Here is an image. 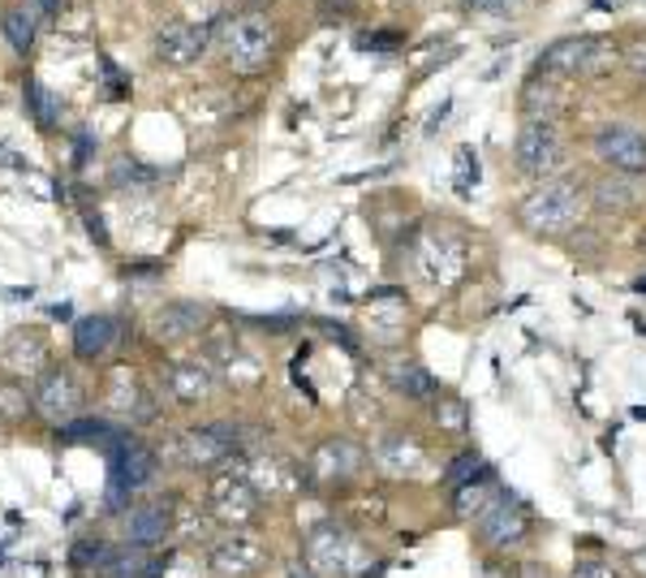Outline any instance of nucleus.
I'll use <instances>...</instances> for the list:
<instances>
[{
  "label": "nucleus",
  "instance_id": "1",
  "mask_svg": "<svg viewBox=\"0 0 646 578\" xmlns=\"http://www.w3.org/2000/svg\"><path fill=\"white\" fill-rule=\"evenodd\" d=\"M216 48H220L225 69H233L242 78L263 74L276 56V22L263 9H242V13L225 18V26L216 35Z\"/></svg>",
  "mask_w": 646,
  "mask_h": 578
},
{
  "label": "nucleus",
  "instance_id": "2",
  "mask_svg": "<svg viewBox=\"0 0 646 578\" xmlns=\"http://www.w3.org/2000/svg\"><path fill=\"white\" fill-rule=\"evenodd\" d=\"M582 211H587V190L573 182V177H547L539 182L526 199H522V225L530 229V233H539V238H560V233H569L578 220H582Z\"/></svg>",
  "mask_w": 646,
  "mask_h": 578
},
{
  "label": "nucleus",
  "instance_id": "3",
  "mask_svg": "<svg viewBox=\"0 0 646 578\" xmlns=\"http://www.w3.org/2000/svg\"><path fill=\"white\" fill-rule=\"evenodd\" d=\"M621 61V48L603 35H565L556 44H547L535 69L539 74H551V78H595V74H607L612 65Z\"/></svg>",
  "mask_w": 646,
  "mask_h": 578
},
{
  "label": "nucleus",
  "instance_id": "4",
  "mask_svg": "<svg viewBox=\"0 0 646 578\" xmlns=\"http://www.w3.org/2000/svg\"><path fill=\"white\" fill-rule=\"evenodd\" d=\"M565 156H569L565 152V139H560V130L551 121H526L517 130V139H513V164L530 182L556 177L565 168Z\"/></svg>",
  "mask_w": 646,
  "mask_h": 578
},
{
  "label": "nucleus",
  "instance_id": "5",
  "mask_svg": "<svg viewBox=\"0 0 646 578\" xmlns=\"http://www.w3.org/2000/svg\"><path fill=\"white\" fill-rule=\"evenodd\" d=\"M306 566L315 570V575H328V578H366V548L362 544H353L346 531L337 523H324L310 531V539H306Z\"/></svg>",
  "mask_w": 646,
  "mask_h": 578
},
{
  "label": "nucleus",
  "instance_id": "6",
  "mask_svg": "<svg viewBox=\"0 0 646 578\" xmlns=\"http://www.w3.org/2000/svg\"><path fill=\"white\" fill-rule=\"evenodd\" d=\"M414 272L431 290H452L466 276V242L448 229H427L414 247Z\"/></svg>",
  "mask_w": 646,
  "mask_h": 578
},
{
  "label": "nucleus",
  "instance_id": "7",
  "mask_svg": "<svg viewBox=\"0 0 646 578\" xmlns=\"http://www.w3.org/2000/svg\"><path fill=\"white\" fill-rule=\"evenodd\" d=\"M259 488L250 483L242 467H233V471L216 475V483H211V492H207V505H211V519L225 526H233V531H242V526L254 523V514H259Z\"/></svg>",
  "mask_w": 646,
  "mask_h": 578
},
{
  "label": "nucleus",
  "instance_id": "8",
  "mask_svg": "<svg viewBox=\"0 0 646 578\" xmlns=\"http://www.w3.org/2000/svg\"><path fill=\"white\" fill-rule=\"evenodd\" d=\"M242 449V432L233 423H202L177 436V462L186 467H220Z\"/></svg>",
  "mask_w": 646,
  "mask_h": 578
},
{
  "label": "nucleus",
  "instance_id": "9",
  "mask_svg": "<svg viewBox=\"0 0 646 578\" xmlns=\"http://www.w3.org/2000/svg\"><path fill=\"white\" fill-rule=\"evenodd\" d=\"M83 402H87V393H83L78 375H74V371H65V368L44 371V375H40V384H35V397H31L35 415L56 423V427L83 419Z\"/></svg>",
  "mask_w": 646,
  "mask_h": 578
},
{
  "label": "nucleus",
  "instance_id": "10",
  "mask_svg": "<svg viewBox=\"0 0 646 578\" xmlns=\"http://www.w3.org/2000/svg\"><path fill=\"white\" fill-rule=\"evenodd\" d=\"M207 44H211L207 22H164L155 31V40H151V53L168 69H190V65L202 61Z\"/></svg>",
  "mask_w": 646,
  "mask_h": 578
},
{
  "label": "nucleus",
  "instance_id": "11",
  "mask_svg": "<svg viewBox=\"0 0 646 578\" xmlns=\"http://www.w3.org/2000/svg\"><path fill=\"white\" fill-rule=\"evenodd\" d=\"M474 526H479V539H483V544L508 548V544H522V539H526L530 519H526V510H522L513 497L496 492V497L474 514Z\"/></svg>",
  "mask_w": 646,
  "mask_h": 578
},
{
  "label": "nucleus",
  "instance_id": "12",
  "mask_svg": "<svg viewBox=\"0 0 646 578\" xmlns=\"http://www.w3.org/2000/svg\"><path fill=\"white\" fill-rule=\"evenodd\" d=\"M595 156L612 168V173H629L643 177L646 173V134L634 126H607L595 134Z\"/></svg>",
  "mask_w": 646,
  "mask_h": 578
},
{
  "label": "nucleus",
  "instance_id": "13",
  "mask_svg": "<svg viewBox=\"0 0 646 578\" xmlns=\"http://www.w3.org/2000/svg\"><path fill=\"white\" fill-rule=\"evenodd\" d=\"M263 561H267V553H263V544L247 535V531H233V535H225V539H216L211 544V570L225 578H250L263 570Z\"/></svg>",
  "mask_w": 646,
  "mask_h": 578
},
{
  "label": "nucleus",
  "instance_id": "14",
  "mask_svg": "<svg viewBox=\"0 0 646 578\" xmlns=\"http://www.w3.org/2000/svg\"><path fill=\"white\" fill-rule=\"evenodd\" d=\"M151 475H155V454H151L147 445H139V440L117 445V449H112V488H108V501L121 505L125 492L147 488Z\"/></svg>",
  "mask_w": 646,
  "mask_h": 578
},
{
  "label": "nucleus",
  "instance_id": "15",
  "mask_svg": "<svg viewBox=\"0 0 646 578\" xmlns=\"http://www.w3.org/2000/svg\"><path fill=\"white\" fill-rule=\"evenodd\" d=\"M362 462H366L362 445L337 436V440H324V445L310 454V479H315V483H346V479H353V475L362 471Z\"/></svg>",
  "mask_w": 646,
  "mask_h": 578
},
{
  "label": "nucleus",
  "instance_id": "16",
  "mask_svg": "<svg viewBox=\"0 0 646 578\" xmlns=\"http://www.w3.org/2000/svg\"><path fill=\"white\" fill-rule=\"evenodd\" d=\"M117 341H121V319L103 316V312L83 316L74 324V355L78 359H103Z\"/></svg>",
  "mask_w": 646,
  "mask_h": 578
},
{
  "label": "nucleus",
  "instance_id": "17",
  "mask_svg": "<svg viewBox=\"0 0 646 578\" xmlns=\"http://www.w3.org/2000/svg\"><path fill=\"white\" fill-rule=\"evenodd\" d=\"M164 389L182 402V406H199L211 397V371L195 363V359H182V363H168L164 368Z\"/></svg>",
  "mask_w": 646,
  "mask_h": 578
},
{
  "label": "nucleus",
  "instance_id": "18",
  "mask_svg": "<svg viewBox=\"0 0 646 578\" xmlns=\"http://www.w3.org/2000/svg\"><path fill=\"white\" fill-rule=\"evenodd\" d=\"M207 324V307L202 303H168L151 316L155 337L164 341H186V337H199V328Z\"/></svg>",
  "mask_w": 646,
  "mask_h": 578
},
{
  "label": "nucleus",
  "instance_id": "19",
  "mask_svg": "<svg viewBox=\"0 0 646 578\" xmlns=\"http://www.w3.org/2000/svg\"><path fill=\"white\" fill-rule=\"evenodd\" d=\"M0 359H4V368L13 371V375H22V380H40V375L48 371V346H44L35 332H13Z\"/></svg>",
  "mask_w": 646,
  "mask_h": 578
},
{
  "label": "nucleus",
  "instance_id": "20",
  "mask_svg": "<svg viewBox=\"0 0 646 578\" xmlns=\"http://www.w3.org/2000/svg\"><path fill=\"white\" fill-rule=\"evenodd\" d=\"M375 462L384 475H409L423 462V445L409 432H388V436L375 440Z\"/></svg>",
  "mask_w": 646,
  "mask_h": 578
},
{
  "label": "nucleus",
  "instance_id": "21",
  "mask_svg": "<svg viewBox=\"0 0 646 578\" xmlns=\"http://www.w3.org/2000/svg\"><path fill=\"white\" fill-rule=\"evenodd\" d=\"M108 411L112 415H130V419H151V402L143 393V384L130 371H112L108 375Z\"/></svg>",
  "mask_w": 646,
  "mask_h": 578
},
{
  "label": "nucleus",
  "instance_id": "22",
  "mask_svg": "<svg viewBox=\"0 0 646 578\" xmlns=\"http://www.w3.org/2000/svg\"><path fill=\"white\" fill-rule=\"evenodd\" d=\"M168 526H173V519H168L164 505H134V510H125V539L139 544V548L160 544L168 535Z\"/></svg>",
  "mask_w": 646,
  "mask_h": 578
},
{
  "label": "nucleus",
  "instance_id": "23",
  "mask_svg": "<svg viewBox=\"0 0 646 578\" xmlns=\"http://www.w3.org/2000/svg\"><path fill=\"white\" fill-rule=\"evenodd\" d=\"M565 100V78H551V74H530V83L522 87V105L530 112V121H551V112Z\"/></svg>",
  "mask_w": 646,
  "mask_h": 578
},
{
  "label": "nucleus",
  "instance_id": "24",
  "mask_svg": "<svg viewBox=\"0 0 646 578\" xmlns=\"http://www.w3.org/2000/svg\"><path fill=\"white\" fill-rule=\"evenodd\" d=\"M0 35H4V44H9L13 53L26 56L35 48V40H40V18H35V9H31V4H9L4 18H0Z\"/></svg>",
  "mask_w": 646,
  "mask_h": 578
},
{
  "label": "nucleus",
  "instance_id": "25",
  "mask_svg": "<svg viewBox=\"0 0 646 578\" xmlns=\"http://www.w3.org/2000/svg\"><path fill=\"white\" fill-rule=\"evenodd\" d=\"M22 100H26V112L35 117V126H40V130H48V134H52V130L61 126L65 100H61L56 91H48L40 78H26V83H22Z\"/></svg>",
  "mask_w": 646,
  "mask_h": 578
},
{
  "label": "nucleus",
  "instance_id": "26",
  "mask_svg": "<svg viewBox=\"0 0 646 578\" xmlns=\"http://www.w3.org/2000/svg\"><path fill=\"white\" fill-rule=\"evenodd\" d=\"M242 475H247L250 483L259 488V497L267 492V497H281V492H289L294 488V475L285 471L276 458H267V454H259V458H247V462H238Z\"/></svg>",
  "mask_w": 646,
  "mask_h": 578
},
{
  "label": "nucleus",
  "instance_id": "27",
  "mask_svg": "<svg viewBox=\"0 0 646 578\" xmlns=\"http://www.w3.org/2000/svg\"><path fill=\"white\" fill-rule=\"evenodd\" d=\"M634 182L638 177H629V173H607L595 186V208H634V199H638Z\"/></svg>",
  "mask_w": 646,
  "mask_h": 578
},
{
  "label": "nucleus",
  "instance_id": "28",
  "mask_svg": "<svg viewBox=\"0 0 646 578\" xmlns=\"http://www.w3.org/2000/svg\"><path fill=\"white\" fill-rule=\"evenodd\" d=\"M393 384H397L405 397H418V402H427V397H440V380L431 375L427 368H397L393 371Z\"/></svg>",
  "mask_w": 646,
  "mask_h": 578
},
{
  "label": "nucleus",
  "instance_id": "29",
  "mask_svg": "<svg viewBox=\"0 0 646 578\" xmlns=\"http://www.w3.org/2000/svg\"><path fill=\"white\" fill-rule=\"evenodd\" d=\"M492 497H496V483H492V471H483V479H479V483L470 479V483H461V488H457V510H461V514H470V510L479 514V510H483Z\"/></svg>",
  "mask_w": 646,
  "mask_h": 578
},
{
  "label": "nucleus",
  "instance_id": "30",
  "mask_svg": "<svg viewBox=\"0 0 646 578\" xmlns=\"http://www.w3.org/2000/svg\"><path fill=\"white\" fill-rule=\"evenodd\" d=\"M61 440H117V432L103 419H74L61 427Z\"/></svg>",
  "mask_w": 646,
  "mask_h": 578
},
{
  "label": "nucleus",
  "instance_id": "31",
  "mask_svg": "<svg viewBox=\"0 0 646 578\" xmlns=\"http://www.w3.org/2000/svg\"><path fill=\"white\" fill-rule=\"evenodd\" d=\"M103 578H139L143 575V553H108V561L100 566Z\"/></svg>",
  "mask_w": 646,
  "mask_h": 578
},
{
  "label": "nucleus",
  "instance_id": "32",
  "mask_svg": "<svg viewBox=\"0 0 646 578\" xmlns=\"http://www.w3.org/2000/svg\"><path fill=\"white\" fill-rule=\"evenodd\" d=\"M474 471H483V458L470 449V454H461L457 462H448L445 483H448V488H461V483H470V479H474Z\"/></svg>",
  "mask_w": 646,
  "mask_h": 578
},
{
  "label": "nucleus",
  "instance_id": "33",
  "mask_svg": "<svg viewBox=\"0 0 646 578\" xmlns=\"http://www.w3.org/2000/svg\"><path fill=\"white\" fill-rule=\"evenodd\" d=\"M26 415V393L9 380V384H0V423H13Z\"/></svg>",
  "mask_w": 646,
  "mask_h": 578
},
{
  "label": "nucleus",
  "instance_id": "34",
  "mask_svg": "<svg viewBox=\"0 0 646 578\" xmlns=\"http://www.w3.org/2000/svg\"><path fill=\"white\" fill-rule=\"evenodd\" d=\"M202 578L199 561H190V557H164V566H155L147 570V578Z\"/></svg>",
  "mask_w": 646,
  "mask_h": 578
},
{
  "label": "nucleus",
  "instance_id": "35",
  "mask_svg": "<svg viewBox=\"0 0 646 578\" xmlns=\"http://www.w3.org/2000/svg\"><path fill=\"white\" fill-rule=\"evenodd\" d=\"M470 186H479V156L470 148L457 152V190L470 195Z\"/></svg>",
  "mask_w": 646,
  "mask_h": 578
},
{
  "label": "nucleus",
  "instance_id": "36",
  "mask_svg": "<svg viewBox=\"0 0 646 578\" xmlns=\"http://www.w3.org/2000/svg\"><path fill=\"white\" fill-rule=\"evenodd\" d=\"M436 423L448 427V432H461V427H466V406H461L457 397H445V393H440V402H436Z\"/></svg>",
  "mask_w": 646,
  "mask_h": 578
},
{
  "label": "nucleus",
  "instance_id": "37",
  "mask_svg": "<svg viewBox=\"0 0 646 578\" xmlns=\"http://www.w3.org/2000/svg\"><path fill=\"white\" fill-rule=\"evenodd\" d=\"M621 61H625V69H629L634 78H643L646 83V35H634V40L621 48Z\"/></svg>",
  "mask_w": 646,
  "mask_h": 578
},
{
  "label": "nucleus",
  "instance_id": "38",
  "mask_svg": "<svg viewBox=\"0 0 646 578\" xmlns=\"http://www.w3.org/2000/svg\"><path fill=\"white\" fill-rule=\"evenodd\" d=\"M103 561H108V548H103L100 539H83V544L74 548V566H78V570H91V566L100 570Z\"/></svg>",
  "mask_w": 646,
  "mask_h": 578
},
{
  "label": "nucleus",
  "instance_id": "39",
  "mask_svg": "<svg viewBox=\"0 0 646 578\" xmlns=\"http://www.w3.org/2000/svg\"><path fill=\"white\" fill-rule=\"evenodd\" d=\"M397 44H401V35H397V31H375L371 40H366V35L358 40V48H362V53H393Z\"/></svg>",
  "mask_w": 646,
  "mask_h": 578
},
{
  "label": "nucleus",
  "instance_id": "40",
  "mask_svg": "<svg viewBox=\"0 0 646 578\" xmlns=\"http://www.w3.org/2000/svg\"><path fill=\"white\" fill-rule=\"evenodd\" d=\"M190 13H195V22H211L220 9H225V0H182Z\"/></svg>",
  "mask_w": 646,
  "mask_h": 578
},
{
  "label": "nucleus",
  "instance_id": "41",
  "mask_svg": "<svg viewBox=\"0 0 646 578\" xmlns=\"http://www.w3.org/2000/svg\"><path fill=\"white\" fill-rule=\"evenodd\" d=\"M91 152H96V139H91L87 130H78V134H74V168H83Z\"/></svg>",
  "mask_w": 646,
  "mask_h": 578
},
{
  "label": "nucleus",
  "instance_id": "42",
  "mask_svg": "<svg viewBox=\"0 0 646 578\" xmlns=\"http://www.w3.org/2000/svg\"><path fill=\"white\" fill-rule=\"evenodd\" d=\"M569 578H621V575H616L607 561H582Z\"/></svg>",
  "mask_w": 646,
  "mask_h": 578
},
{
  "label": "nucleus",
  "instance_id": "43",
  "mask_svg": "<svg viewBox=\"0 0 646 578\" xmlns=\"http://www.w3.org/2000/svg\"><path fill=\"white\" fill-rule=\"evenodd\" d=\"M83 225H87V233H91L100 247H108V225H103L100 211H83Z\"/></svg>",
  "mask_w": 646,
  "mask_h": 578
},
{
  "label": "nucleus",
  "instance_id": "44",
  "mask_svg": "<svg viewBox=\"0 0 646 578\" xmlns=\"http://www.w3.org/2000/svg\"><path fill=\"white\" fill-rule=\"evenodd\" d=\"M513 4H522V0H470V9H479V13H508Z\"/></svg>",
  "mask_w": 646,
  "mask_h": 578
},
{
  "label": "nucleus",
  "instance_id": "45",
  "mask_svg": "<svg viewBox=\"0 0 646 578\" xmlns=\"http://www.w3.org/2000/svg\"><path fill=\"white\" fill-rule=\"evenodd\" d=\"M629 566H634V575H643V578H646V544H643V548H634V553H629Z\"/></svg>",
  "mask_w": 646,
  "mask_h": 578
},
{
  "label": "nucleus",
  "instance_id": "46",
  "mask_svg": "<svg viewBox=\"0 0 646 578\" xmlns=\"http://www.w3.org/2000/svg\"><path fill=\"white\" fill-rule=\"evenodd\" d=\"M517 578H547V570L539 566V561H526V566L517 570Z\"/></svg>",
  "mask_w": 646,
  "mask_h": 578
},
{
  "label": "nucleus",
  "instance_id": "47",
  "mask_svg": "<svg viewBox=\"0 0 646 578\" xmlns=\"http://www.w3.org/2000/svg\"><path fill=\"white\" fill-rule=\"evenodd\" d=\"M48 316H52V319H74V307H69V303H52Z\"/></svg>",
  "mask_w": 646,
  "mask_h": 578
},
{
  "label": "nucleus",
  "instance_id": "48",
  "mask_svg": "<svg viewBox=\"0 0 646 578\" xmlns=\"http://www.w3.org/2000/svg\"><path fill=\"white\" fill-rule=\"evenodd\" d=\"M285 578H315V570H310V566H289V575Z\"/></svg>",
  "mask_w": 646,
  "mask_h": 578
},
{
  "label": "nucleus",
  "instance_id": "49",
  "mask_svg": "<svg viewBox=\"0 0 646 578\" xmlns=\"http://www.w3.org/2000/svg\"><path fill=\"white\" fill-rule=\"evenodd\" d=\"M61 4H65V0H40V9H44V13H61Z\"/></svg>",
  "mask_w": 646,
  "mask_h": 578
}]
</instances>
